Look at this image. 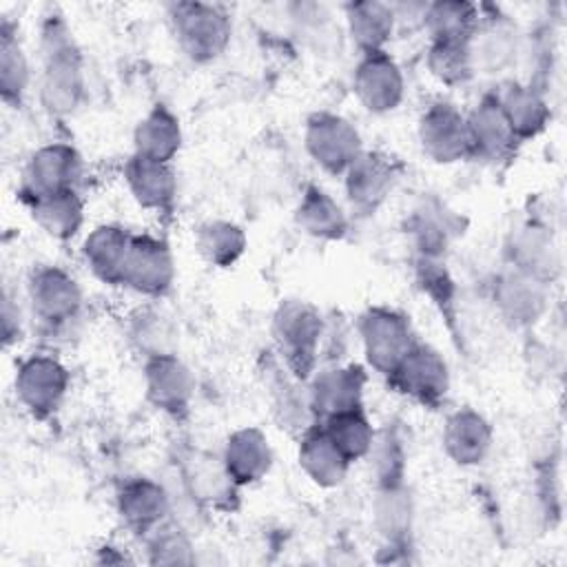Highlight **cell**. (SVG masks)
<instances>
[{
  "label": "cell",
  "instance_id": "obj_1",
  "mask_svg": "<svg viewBox=\"0 0 567 567\" xmlns=\"http://www.w3.org/2000/svg\"><path fill=\"white\" fill-rule=\"evenodd\" d=\"M40 97L49 113L69 115L84 95V64L69 27L51 16L42 24Z\"/></svg>",
  "mask_w": 567,
  "mask_h": 567
},
{
  "label": "cell",
  "instance_id": "obj_2",
  "mask_svg": "<svg viewBox=\"0 0 567 567\" xmlns=\"http://www.w3.org/2000/svg\"><path fill=\"white\" fill-rule=\"evenodd\" d=\"M323 332V319L308 301H281L272 315V337L277 350L286 368L301 381L315 370Z\"/></svg>",
  "mask_w": 567,
  "mask_h": 567
},
{
  "label": "cell",
  "instance_id": "obj_3",
  "mask_svg": "<svg viewBox=\"0 0 567 567\" xmlns=\"http://www.w3.org/2000/svg\"><path fill=\"white\" fill-rule=\"evenodd\" d=\"M171 27L182 51L195 62H210L230 42V18L219 4L177 2L168 9Z\"/></svg>",
  "mask_w": 567,
  "mask_h": 567
},
{
  "label": "cell",
  "instance_id": "obj_4",
  "mask_svg": "<svg viewBox=\"0 0 567 567\" xmlns=\"http://www.w3.org/2000/svg\"><path fill=\"white\" fill-rule=\"evenodd\" d=\"M357 332L368 363L385 377L414 343L408 317L385 306L368 308L357 321Z\"/></svg>",
  "mask_w": 567,
  "mask_h": 567
},
{
  "label": "cell",
  "instance_id": "obj_5",
  "mask_svg": "<svg viewBox=\"0 0 567 567\" xmlns=\"http://www.w3.org/2000/svg\"><path fill=\"white\" fill-rule=\"evenodd\" d=\"M388 379L399 392L425 405H439L450 390L447 363L434 348L421 341L412 343Z\"/></svg>",
  "mask_w": 567,
  "mask_h": 567
},
{
  "label": "cell",
  "instance_id": "obj_6",
  "mask_svg": "<svg viewBox=\"0 0 567 567\" xmlns=\"http://www.w3.org/2000/svg\"><path fill=\"white\" fill-rule=\"evenodd\" d=\"M306 148L323 171L343 175L361 153V135L346 117L321 111L306 124Z\"/></svg>",
  "mask_w": 567,
  "mask_h": 567
},
{
  "label": "cell",
  "instance_id": "obj_7",
  "mask_svg": "<svg viewBox=\"0 0 567 567\" xmlns=\"http://www.w3.org/2000/svg\"><path fill=\"white\" fill-rule=\"evenodd\" d=\"M175 279V261L166 241L153 235H131L122 284L140 295L159 297Z\"/></svg>",
  "mask_w": 567,
  "mask_h": 567
},
{
  "label": "cell",
  "instance_id": "obj_8",
  "mask_svg": "<svg viewBox=\"0 0 567 567\" xmlns=\"http://www.w3.org/2000/svg\"><path fill=\"white\" fill-rule=\"evenodd\" d=\"M69 390V370L53 357L33 354L18 365L16 394L33 416L55 412Z\"/></svg>",
  "mask_w": 567,
  "mask_h": 567
},
{
  "label": "cell",
  "instance_id": "obj_9",
  "mask_svg": "<svg viewBox=\"0 0 567 567\" xmlns=\"http://www.w3.org/2000/svg\"><path fill=\"white\" fill-rule=\"evenodd\" d=\"M419 142L427 157L452 164L472 157L465 115L450 102H434L419 120Z\"/></svg>",
  "mask_w": 567,
  "mask_h": 567
},
{
  "label": "cell",
  "instance_id": "obj_10",
  "mask_svg": "<svg viewBox=\"0 0 567 567\" xmlns=\"http://www.w3.org/2000/svg\"><path fill=\"white\" fill-rule=\"evenodd\" d=\"M33 315L47 326H64L82 306L78 281L58 266H40L31 272L27 286Z\"/></svg>",
  "mask_w": 567,
  "mask_h": 567
},
{
  "label": "cell",
  "instance_id": "obj_11",
  "mask_svg": "<svg viewBox=\"0 0 567 567\" xmlns=\"http://www.w3.org/2000/svg\"><path fill=\"white\" fill-rule=\"evenodd\" d=\"M346 195L352 210L361 215L374 213L392 193L399 168L392 157L379 151H361L346 168Z\"/></svg>",
  "mask_w": 567,
  "mask_h": 567
},
{
  "label": "cell",
  "instance_id": "obj_12",
  "mask_svg": "<svg viewBox=\"0 0 567 567\" xmlns=\"http://www.w3.org/2000/svg\"><path fill=\"white\" fill-rule=\"evenodd\" d=\"M352 89L368 111L388 113L401 104L405 82L399 64L385 51H372L359 60Z\"/></svg>",
  "mask_w": 567,
  "mask_h": 567
},
{
  "label": "cell",
  "instance_id": "obj_13",
  "mask_svg": "<svg viewBox=\"0 0 567 567\" xmlns=\"http://www.w3.org/2000/svg\"><path fill=\"white\" fill-rule=\"evenodd\" d=\"M82 173V157L69 144L40 146L24 168V193L29 199L73 190Z\"/></svg>",
  "mask_w": 567,
  "mask_h": 567
},
{
  "label": "cell",
  "instance_id": "obj_14",
  "mask_svg": "<svg viewBox=\"0 0 567 567\" xmlns=\"http://www.w3.org/2000/svg\"><path fill=\"white\" fill-rule=\"evenodd\" d=\"M520 51V33L516 24L501 13L478 16V24L470 38L474 71L503 73L516 62Z\"/></svg>",
  "mask_w": 567,
  "mask_h": 567
},
{
  "label": "cell",
  "instance_id": "obj_15",
  "mask_svg": "<svg viewBox=\"0 0 567 567\" xmlns=\"http://www.w3.org/2000/svg\"><path fill=\"white\" fill-rule=\"evenodd\" d=\"M365 372L359 365H332L319 370L308 388L310 412L323 421L332 414L361 405Z\"/></svg>",
  "mask_w": 567,
  "mask_h": 567
},
{
  "label": "cell",
  "instance_id": "obj_16",
  "mask_svg": "<svg viewBox=\"0 0 567 567\" xmlns=\"http://www.w3.org/2000/svg\"><path fill=\"white\" fill-rule=\"evenodd\" d=\"M144 383L151 403L162 412L179 416L188 410L195 379L177 354L148 357L144 365Z\"/></svg>",
  "mask_w": 567,
  "mask_h": 567
},
{
  "label": "cell",
  "instance_id": "obj_17",
  "mask_svg": "<svg viewBox=\"0 0 567 567\" xmlns=\"http://www.w3.org/2000/svg\"><path fill=\"white\" fill-rule=\"evenodd\" d=\"M467 120V133H470V146H472V157L481 159H505L507 155L514 153L516 146V135L496 100V95H485L470 115Z\"/></svg>",
  "mask_w": 567,
  "mask_h": 567
},
{
  "label": "cell",
  "instance_id": "obj_18",
  "mask_svg": "<svg viewBox=\"0 0 567 567\" xmlns=\"http://www.w3.org/2000/svg\"><path fill=\"white\" fill-rule=\"evenodd\" d=\"M168 507L171 498L166 489L159 483L144 476L124 481L117 492V512L124 525L142 534H148L157 525H162L168 514Z\"/></svg>",
  "mask_w": 567,
  "mask_h": 567
},
{
  "label": "cell",
  "instance_id": "obj_19",
  "mask_svg": "<svg viewBox=\"0 0 567 567\" xmlns=\"http://www.w3.org/2000/svg\"><path fill=\"white\" fill-rule=\"evenodd\" d=\"M124 179L140 206L151 210H166L173 206L177 179L171 162H157L133 153L124 166Z\"/></svg>",
  "mask_w": 567,
  "mask_h": 567
},
{
  "label": "cell",
  "instance_id": "obj_20",
  "mask_svg": "<svg viewBox=\"0 0 567 567\" xmlns=\"http://www.w3.org/2000/svg\"><path fill=\"white\" fill-rule=\"evenodd\" d=\"M445 454L458 465L481 463L492 447V427L483 414L461 408L452 412L443 427Z\"/></svg>",
  "mask_w": 567,
  "mask_h": 567
},
{
  "label": "cell",
  "instance_id": "obj_21",
  "mask_svg": "<svg viewBox=\"0 0 567 567\" xmlns=\"http://www.w3.org/2000/svg\"><path fill=\"white\" fill-rule=\"evenodd\" d=\"M221 461L237 485H250L268 474L272 450L261 430L241 427L228 436Z\"/></svg>",
  "mask_w": 567,
  "mask_h": 567
},
{
  "label": "cell",
  "instance_id": "obj_22",
  "mask_svg": "<svg viewBox=\"0 0 567 567\" xmlns=\"http://www.w3.org/2000/svg\"><path fill=\"white\" fill-rule=\"evenodd\" d=\"M299 465L321 487H334L343 483L350 461L339 452L323 425H312L301 432Z\"/></svg>",
  "mask_w": 567,
  "mask_h": 567
},
{
  "label": "cell",
  "instance_id": "obj_23",
  "mask_svg": "<svg viewBox=\"0 0 567 567\" xmlns=\"http://www.w3.org/2000/svg\"><path fill=\"white\" fill-rule=\"evenodd\" d=\"M131 235L113 224L93 228L82 246V257L91 272L104 284H122Z\"/></svg>",
  "mask_w": 567,
  "mask_h": 567
},
{
  "label": "cell",
  "instance_id": "obj_24",
  "mask_svg": "<svg viewBox=\"0 0 567 567\" xmlns=\"http://www.w3.org/2000/svg\"><path fill=\"white\" fill-rule=\"evenodd\" d=\"M494 299L498 310L512 323L534 321L545 306V284L518 272L516 268L498 277L494 286Z\"/></svg>",
  "mask_w": 567,
  "mask_h": 567
},
{
  "label": "cell",
  "instance_id": "obj_25",
  "mask_svg": "<svg viewBox=\"0 0 567 567\" xmlns=\"http://www.w3.org/2000/svg\"><path fill=\"white\" fill-rule=\"evenodd\" d=\"M135 153L157 162H171L182 146V128L177 117L164 106L155 104L135 126Z\"/></svg>",
  "mask_w": 567,
  "mask_h": 567
},
{
  "label": "cell",
  "instance_id": "obj_26",
  "mask_svg": "<svg viewBox=\"0 0 567 567\" xmlns=\"http://www.w3.org/2000/svg\"><path fill=\"white\" fill-rule=\"evenodd\" d=\"M346 20L350 38L363 53L383 51L385 42L392 38V31L396 27L392 4L377 0L346 4Z\"/></svg>",
  "mask_w": 567,
  "mask_h": 567
},
{
  "label": "cell",
  "instance_id": "obj_27",
  "mask_svg": "<svg viewBox=\"0 0 567 567\" xmlns=\"http://www.w3.org/2000/svg\"><path fill=\"white\" fill-rule=\"evenodd\" d=\"M496 100L518 142L538 135L547 126L549 106L534 84H509Z\"/></svg>",
  "mask_w": 567,
  "mask_h": 567
},
{
  "label": "cell",
  "instance_id": "obj_28",
  "mask_svg": "<svg viewBox=\"0 0 567 567\" xmlns=\"http://www.w3.org/2000/svg\"><path fill=\"white\" fill-rule=\"evenodd\" d=\"M29 204L35 224L55 239H71L84 221V204L75 188L40 195Z\"/></svg>",
  "mask_w": 567,
  "mask_h": 567
},
{
  "label": "cell",
  "instance_id": "obj_29",
  "mask_svg": "<svg viewBox=\"0 0 567 567\" xmlns=\"http://www.w3.org/2000/svg\"><path fill=\"white\" fill-rule=\"evenodd\" d=\"M297 224L317 239H341L348 230L343 208L319 186H308L297 206Z\"/></svg>",
  "mask_w": 567,
  "mask_h": 567
},
{
  "label": "cell",
  "instance_id": "obj_30",
  "mask_svg": "<svg viewBox=\"0 0 567 567\" xmlns=\"http://www.w3.org/2000/svg\"><path fill=\"white\" fill-rule=\"evenodd\" d=\"M512 268L547 284L558 268V252L551 235L540 226H525L512 244Z\"/></svg>",
  "mask_w": 567,
  "mask_h": 567
},
{
  "label": "cell",
  "instance_id": "obj_31",
  "mask_svg": "<svg viewBox=\"0 0 567 567\" xmlns=\"http://www.w3.org/2000/svg\"><path fill=\"white\" fill-rule=\"evenodd\" d=\"M481 9L463 0H443L425 4L423 27L432 40H461L467 42L478 24Z\"/></svg>",
  "mask_w": 567,
  "mask_h": 567
},
{
  "label": "cell",
  "instance_id": "obj_32",
  "mask_svg": "<svg viewBox=\"0 0 567 567\" xmlns=\"http://www.w3.org/2000/svg\"><path fill=\"white\" fill-rule=\"evenodd\" d=\"M184 476L193 498L210 503L215 507L226 505L235 496V489L239 487L230 478L224 461L210 458L206 454H197L193 461H188Z\"/></svg>",
  "mask_w": 567,
  "mask_h": 567
},
{
  "label": "cell",
  "instance_id": "obj_33",
  "mask_svg": "<svg viewBox=\"0 0 567 567\" xmlns=\"http://www.w3.org/2000/svg\"><path fill=\"white\" fill-rule=\"evenodd\" d=\"M321 425L350 463L370 454V447L374 443V430L361 405L332 414L323 419Z\"/></svg>",
  "mask_w": 567,
  "mask_h": 567
},
{
  "label": "cell",
  "instance_id": "obj_34",
  "mask_svg": "<svg viewBox=\"0 0 567 567\" xmlns=\"http://www.w3.org/2000/svg\"><path fill=\"white\" fill-rule=\"evenodd\" d=\"M197 250L202 252V257L219 268L233 266L246 250V235L244 230L233 224V221H224V219H215L204 224L197 230Z\"/></svg>",
  "mask_w": 567,
  "mask_h": 567
},
{
  "label": "cell",
  "instance_id": "obj_35",
  "mask_svg": "<svg viewBox=\"0 0 567 567\" xmlns=\"http://www.w3.org/2000/svg\"><path fill=\"white\" fill-rule=\"evenodd\" d=\"M29 62L16 38V31L4 22L0 29V91L4 102L20 104L29 86Z\"/></svg>",
  "mask_w": 567,
  "mask_h": 567
},
{
  "label": "cell",
  "instance_id": "obj_36",
  "mask_svg": "<svg viewBox=\"0 0 567 567\" xmlns=\"http://www.w3.org/2000/svg\"><path fill=\"white\" fill-rule=\"evenodd\" d=\"M427 69L447 86L465 84L474 75L470 40H432L427 49Z\"/></svg>",
  "mask_w": 567,
  "mask_h": 567
},
{
  "label": "cell",
  "instance_id": "obj_37",
  "mask_svg": "<svg viewBox=\"0 0 567 567\" xmlns=\"http://www.w3.org/2000/svg\"><path fill=\"white\" fill-rule=\"evenodd\" d=\"M410 235H412L421 257L439 259L450 244L452 226H450L447 215H441L439 208L436 210L421 208V210H414V215L410 219Z\"/></svg>",
  "mask_w": 567,
  "mask_h": 567
},
{
  "label": "cell",
  "instance_id": "obj_38",
  "mask_svg": "<svg viewBox=\"0 0 567 567\" xmlns=\"http://www.w3.org/2000/svg\"><path fill=\"white\" fill-rule=\"evenodd\" d=\"M131 337L140 346V350L148 357L175 354L173 352V328L168 319L157 310H140L133 317Z\"/></svg>",
  "mask_w": 567,
  "mask_h": 567
},
{
  "label": "cell",
  "instance_id": "obj_39",
  "mask_svg": "<svg viewBox=\"0 0 567 567\" xmlns=\"http://www.w3.org/2000/svg\"><path fill=\"white\" fill-rule=\"evenodd\" d=\"M377 523L390 543H399L410 529V498L403 485L381 487L377 501Z\"/></svg>",
  "mask_w": 567,
  "mask_h": 567
},
{
  "label": "cell",
  "instance_id": "obj_40",
  "mask_svg": "<svg viewBox=\"0 0 567 567\" xmlns=\"http://www.w3.org/2000/svg\"><path fill=\"white\" fill-rule=\"evenodd\" d=\"M370 454H374V474L379 478V487H394L403 485V467L405 456L401 441L392 432H383L379 439L374 436V443L370 447Z\"/></svg>",
  "mask_w": 567,
  "mask_h": 567
},
{
  "label": "cell",
  "instance_id": "obj_41",
  "mask_svg": "<svg viewBox=\"0 0 567 567\" xmlns=\"http://www.w3.org/2000/svg\"><path fill=\"white\" fill-rule=\"evenodd\" d=\"M148 554L151 563L159 565H177V563H193V549L188 538L175 525H157L148 532Z\"/></svg>",
  "mask_w": 567,
  "mask_h": 567
}]
</instances>
